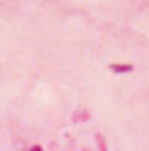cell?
I'll use <instances>...</instances> for the list:
<instances>
[{
	"label": "cell",
	"instance_id": "7a4b0ae2",
	"mask_svg": "<svg viewBox=\"0 0 149 151\" xmlns=\"http://www.w3.org/2000/svg\"><path fill=\"white\" fill-rule=\"evenodd\" d=\"M30 151H44V148H41V146H33V148H30Z\"/></svg>",
	"mask_w": 149,
	"mask_h": 151
},
{
	"label": "cell",
	"instance_id": "6da1fadb",
	"mask_svg": "<svg viewBox=\"0 0 149 151\" xmlns=\"http://www.w3.org/2000/svg\"><path fill=\"white\" fill-rule=\"evenodd\" d=\"M108 70H111V73H130V70H133V65H127V62H111Z\"/></svg>",
	"mask_w": 149,
	"mask_h": 151
}]
</instances>
